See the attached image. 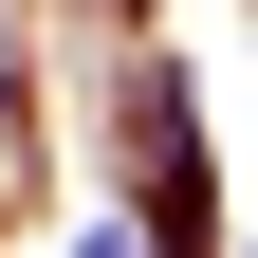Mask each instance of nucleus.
Wrapping results in <instances>:
<instances>
[{
    "label": "nucleus",
    "mask_w": 258,
    "mask_h": 258,
    "mask_svg": "<svg viewBox=\"0 0 258 258\" xmlns=\"http://www.w3.org/2000/svg\"><path fill=\"white\" fill-rule=\"evenodd\" d=\"M74 258H129V240H74Z\"/></svg>",
    "instance_id": "obj_1"
}]
</instances>
